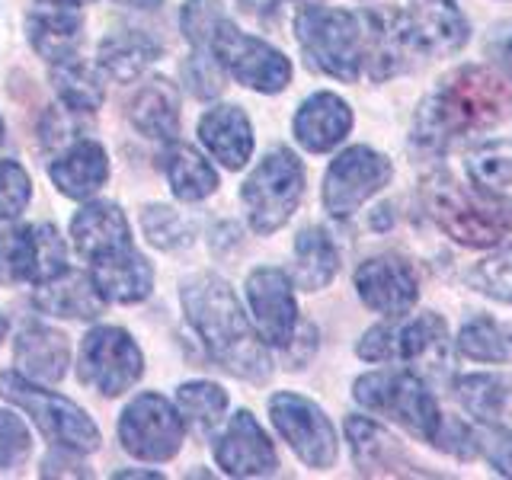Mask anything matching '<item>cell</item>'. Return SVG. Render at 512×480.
Instances as JSON below:
<instances>
[{
  "instance_id": "43",
  "label": "cell",
  "mask_w": 512,
  "mask_h": 480,
  "mask_svg": "<svg viewBox=\"0 0 512 480\" xmlns=\"http://www.w3.org/2000/svg\"><path fill=\"white\" fill-rule=\"evenodd\" d=\"M221 64L212 52H192L189 61L183 64V74H186V84L189 90L199 96V100H212L224 90L221 84Z\"/></svg>"
},
{
  "instance_id": "51",
  "label": "cell",
  "mask_w": 512,
  "mask_h": 480,
  "mask_svg": "<svg viewBox=\"0 0 512 480\" xmlns=\"http://www.w3.org/2000/svg\"><path fill=\"white\" fill-rule=\"evenodd\" d=\"M0 138H4V119H0Z\"/></svg>"
},
{
  "instance_id": "40",
  "label": "cell",
  "mask_w": 512,
  "mask_h": 480,
  "mask_svg": "<svg viewBox=\"0 0 512 480\" xmlns=\"http://www.w3.org/2000/svg\"><path fill=\"white\" fill-rule=\"evenodd\" d=\"M468 282L477 288V292H484L487 298L512 304V244L487 256L484 263H477L471 269Z\"/></svg>"
},
{
  "instance_id": "30",
  "label": "cell",
  "mask_w": 512,
  "mask_h": 480,
  "mask_svg": "<svg viewBox=\"0 0 512 480\" xmlns=\"http://www.w3.org/2000/svg\"><path fill=\"white\" fill-rule=\"evenodd\" d=\"M340 272V250L324 228H304L295 240V285L301 292H320Z\"/></svg>"
},
{
  "instance_id": "29",
  "label": "cell",
  "mask_w": 512,
  "mask_h": 480,
  "mask_svg": "<svg viewBox=\"0 0 512 480\" xmlns=\"http://www.w3.org/2000/svg\"><path fill=\"white\" fill-rule=\"evenodd\" d=\"M160 160H164V173H167L173 196L180 202H202L218 189L215 167L208 164L196 148H189V144L170 141V148Z\"/></svg>"
},
{
  "instance_id": "35",
  "label": "cell",
  "mask_w": 512,
  "mask_h": 480,
  "mask_svg": "<svg viewBox=\"0 0 512 480\" xmlns=\"http://www.w3.org/2000/svg\"><path fill=\"white\" fill-rule=\"evenodd\" d=\"M36 285V224L0 231V285Z\"/></svg>"
},
{
  "instance_id": "22",
  "label": "cell",
  "mask_w": 512,
  "mask_h": 480,
  "mask_svg": "<svg viewBox=\"0 0 512 480\" xmlns=\"http://www.w3.org/2000/svg\"><path fill=\"white\" fill-rule=\"evenodd\" d=\"M13 359L20 365V375L39 381V384H55L68 372L71 349L68 336L45 327V324H29L20 330L13 343Z\"/></svg>"
},
{
  "instance_id": "36",
  "label": "cell",
  "mask_w": 512,
  "mask_h": 480,
  "mask_svg": "<svg viewBox=\"0 0 512 480\" xmlns=\"http://www.w3.org/2000/svg\"><path fill=\"white\" fill-rule=\"evenodd\" d=\"M176 410L196 432H212L228 410V394L215 381H189L176 391Z\"/></svg>"
},
{
  "instance_id": "12",
  "label": "cell",
  "mask_w": 512,
  "mask_h": 480,
  "mask_svg": "<svg viewBox=\"0 0 512 480\" xmlns=\"http://www.w3.org/2000/svg\"><path fill=\"white\" fill-rule=\"evenodd\" d=\"M388 180H391L388 157L365 148V144L346 148L324 176V208L333 218L356 215L365 205V199H372L381 186H388Z\"/></svg>"
},
{
  "instance_id": "3",
  "label": "cell",
  "mask_w": 512,
  "mask_h": 480,
  "mask_svg": "<svg viewBox=\"0 0 512 480\" xmlns=\"http://www.w3.org/2000/svg\"><path fill=\"white\" fill-rule=\"evenodd\" d=\"M423 202L439 228L464 247H493L512 234V199L464 186L452 173H432L423 183Z\"/></svg>"
},
{
  "instance_id": "19",
  "label": "cell",
  "mask_w": 512,
  "mask_h": 480,
  "mask_svg": "<svg viewBox=\"0 0 512 480\" xmlns=\"http://www.w3.org/2000/svg\"><path fill=\"white\" fill-rule=\"evenodd\" d=\"M295 138L304 151L324 154L340 144L352 128V109L336 93H314L295 112Z\"/></svg>"
},
{
  "instance_id": "10",
  "label": "cell",
  "mask_w": 512,
  "mask_h": 480,
  "mask_svg": "<svg viewBox=\"0 0 512 480\" xmlns=\"http://www.w3.org/2000/svg\"><path fill=\"white\" fill-rule=\"evenodd\" d=\"M212 55L237 84L260 93H279L292 80V64L269 42L240 32L231 20H224L212 39Z\"/></svg>"
},
{
  "instance_id": "49",
  "label": "cell",
  "mask_w": 512,
  "mask_h": 480,
  "mask_svg": "<svg viewBox=\"0 0 512 480\" xmlns=\"http://www.w3.org/2000/svg\"><path fill=\"white\" fill-rule=\"evenodd\" d=\"M4 336H7V317L0 314V343H4Z\"/></svg>"
},
{
  "instance_id": "4",
  "label": "cell",
  "mask_w": 512,
  "mask_h": 480,
  "mask_svg": "<svg viewBox=\"0 0 512 480\" xmlns=\"http://www.w3.org/2000/svg\"><path fill=\"white\" fill-rule=\"evenodd\" d=\"M295 36L308 55V64L343 84H356L362 74L365 29L362 16L330 7H304L295 20Z\"/></svg>"
},
{
  "instance_id": "25",
  "label": "cell",
  "mask_w": 512,
  "mask_h": 480,
  "mask_svg": "<svg viewBox=\"0 0 512 480\" xmlns=\"http://www.w3.org/2000/svg\"><path fill=\"white\" fill-rule=\"evenodd\" d=\"M26 32L32 48L45 61H64L77 55V45L84 39V16L77 7H58V4H42L26 16Z\"/></svg>"
},
{
  "instance_id": "6",
  "label": "cell",
  "mask_w": 512,
  "mask_h": 480,
  "mask_svg": "<svg viewBox=\"0 0 512 480\" xmlns=\"http://www.w3.org/2000/svg\"><path fill=\"white\" fill-rule=\"evenodd\" d=\"M0 394L10 404L26 410L42 436L48 442H55L58 448H71L77 455H87L100 448V429H96L90 416L77 404H71L68 397L45 391L39 381H32L20 372H4L0 375Z\"/></svg>"
},
{
  "instance_id": "50",
  "label": "cell",
  "mask_w": 512,
  "mask_h": 480,
  "mask_svg": "<svg viewBox=\"0 0 512 480\" xmlns=\"http://www.w3.org/2000/svg\"><path fill=\"white\" fill-rule=\"evenodd\" d=\"M506 52H509V58H512V39H509V45H506Z\"/></svg>"
},
{
  "instance_id": "47",
  "label": "cell",
  "mask_w": 512,
  "mask_h": 480,
  "mask_svg": "<svg viewBox=\"0 0 512 480\" xmlns=\"http://www.w3.org/2000/svg\"><path fill=\"white\" fill-rule=\"evenodd\" d=\"M119 4H125V7H135V10H154L160 0H119Z\"/></svg>"
},
{
  "instance_id": "33",
  "label": "cell",
  "mask_w": 512,
  "mask_h": 480,
  "mask_svg": "<svg viewBox=\"0 0 512 480\" xmlns=\"http://www.w3.org/2000/svg\"><path fill=\"white\" fill-rule=\"evenodd\" d=\"M52 84L64 106L80 109V112H93L103 106V96H106L103 80L96 77V71H90L87 64H80L77 55L52 64Z\"/></svg>"
},
{
  "instance_id": "41",
  "label": "cell",
  "mask_w": 512,
  "mask_h": 480,
  "mask_svg": "<svg viewBox=\"0 0 512 480\" xmlns=\"http://www.w3.org/2000/svg\"><path fill=\"white\" fill-rule=\"evenodd\" d=\"M32 199V180L16 160H0V218H20Z\"/></svg>"
},
{
  "instance_id": "31",
  "label": "cell",
  "mask_w": 512,
  "mask_h": 480,
  "mask_svg": "<svg viewBox=\"0 0 512 480\" xmlns=\"http://www.w3.org/2000/svg\"><path fill=\"white\" fill-rule=\"evenodd\" d=\"M157 55H160V45L151 36H144L138 29H125L100 42L96 64H100V71H106L112 80H122L125 84V80H135Z\"/></svg>"
},
{
  "instance_id": "28",
  "label": "cell",
  "mask_w": 512,
  "mask_h": 480,
  "mask_svg": "<svg viewBox=\"0 0 512 480\" xmlns=\"http://www.w3.org/2000/svg\"><path fill=\"white\" fill-rule=\"evenodd\" d=\"M128 119L144 138L173 141L180 135V90L164 77L148 80L128 106Z\"/></svg>"
},
{
  "instance_id": "18",
  "label": "cell",
  "mask_w": 512,
  "mask_h": 480,
  "mask_svg": "<svg viewBox=\"0 0 512 480\" xmlns=\"http://www.w3.org/2000/svg\"><path fill=\"white\" fill-rule=\"evenodd\" d=\"M90 276L100 288V295L116 304H138L154 288V269L135 250V244L90 260Z\"/></svg>"
},
{
  "instance_id": "39",
  "label": "cell",
  "mask_w": 512,
  "mask_h": 480,
  "mask_svg": "<svg viewBox=\"0 0 512 480\" xmlns=\"http://www.w3.org/2000/svg\"><path fill=\"white\" fill-rule=\"evenodd\" d=\"M141 228H144V237H148L157 250H180V247H189V240H192V228L170 205L144 208Z\"/></svg>"
},
{
  "instance_id": "9",
  "label": "cell",
  "mask_w": 512,
  "mask_h": 480,
  "mask_svg": "<svg viewBox=\"0 0 512 480\" xmlns=\"http://www.w3.org/2000/svg\"><path fill=\"white\" fill-rule=\"evenodd\" d=\"M186 420L180 410H173L170 400L160 394H138L122 410L119 442L132 458L141 461H170L183 448Z\"/></svg>"
},
{
  "instance_id": "42",
  "label": "cell",
  "mask_w": 512,
  "mask_h": 480,
  "mask_svg": "<svg viewBox=\"0 0 512 480\" xmlns=\"http://www.w3.org/2000/svg\"><path fill=\"white\" fill-rule=\"evenodd\" d=\"M32 436L26 423L10 410H0V471H13L29 458Z\"/></svg>"
},
{
  "instance_id": "38",
  "label": "cell",
  "mask_w": 512,
  "mask_h": 480,
  "mask_svg": "<svg viewBox=\"0 0 512 480\" xmlns=\"http://www.w3.org/2000/svg\"><path fill=\"white\" fill-rule=\"evenodd\" d=\"M228 20L221 0H186L180 13V26L192 45V52H212V39L218 26Z\"/></svg>"
},
{
  "instance_id": "21",
  "label": "cell",
  "mask_w": 512,
  "mask_h": 480,
  "mask_svg": "<svg viewBox=\"0 0 512 480\" xmlns=\"http://www.w3.org/2000/svg\"><path fill=\"white\" fill-rule=\"evenodd\" d=\"M410 26L423 52L452 55L468 42L471 29L455 0H410Z\"/></svg>"
},
{
  "instance_id": "11",
  "label": "cell",
  "mask_w": 512,
  "mask_h": 480,
  "mask_svg": "<svg viewBox=\"0 0 512 480\" xmlns=\"http://www.w3.org/2000/svg\"><path fill=\"white\" fill-rule=\"evenodd\" d=\"M269 416H272V423H276L279 436L292 445V452L308 464V468H317V471L333 468L336 429L314 400L292 394V391L272 394Z\"/></svg>"
},
{
  "instance_id": "7",
  "label": "cell",
  "mask_w": 512,
  "mask_h": 480,
  "mask_svg": "<svg viewBox=\"0 0 512 480\" xmlns=\"http://www.w3.org/2000/svg\"><path fill=\"white\" fill-rule=\"evenodd\" d=\"M244 208L250 228L256 234H272L295 215V208L304 196V167L301 160L288 151H269L244 183Z\"/></svg>"
},
{
  "instance_id": "48",
  "label": "cell",
  "mask_w": 512,
  "mask_h": 480,
  "mask_svg": "<svg viewBox=\"0 0 512 480\" xmlns=\"http://www.w3.org/2000/svg\"><path fill=\"white\" fill-rule=\"evenodd\" d=\"M42 4H58V7H84L90 0H42Z\"/></svg>"
},
{
  "instance_id": "17",
  "label": "cell",
  "mask_w": 512,
  "mask_h": 480,
  "mask_svg": "<svg viewBox=\"0 0 512 480\" xmlns=\"http://www.w3.org/2000/svg\"><path fill=\"white\" fill-rule=\"evenodd\" d=\"M346 439L352 448V461L365 477H426V471L410 461L404 445L368 416H349Z\"/></svg>"
},
{
  "instance_id": "1",
  "label": "cell",
  "mask_w": 512,
  "mask_h": 480,
  "mask_svg": "<svg viewBox=\"0 0 512 480\" xmlns=\"http://www.w3.org/2000/svg\"><path fill=\"white\" fill-rule=\"evenodd\" d=\"M512 112V74L468 64L439 80L416 109L413 138L429 151H445L461 135L503 122Z\"/></svg>"
},
{
  "instance_id": "8",
  "label": "cell",
  "mask_w": 512,
  "mask_h": 480,
  "mask_svg": "<svg viewBox=\"0 0 512 480\" xmlns=\"http://www.w3.org/2000/svg\"><path fill=\"white\" fill-rule=\"evenodd\" d=\"M141 372L144 356L122 327H93L80 343L77 375L93 391L119 397L141 378Z\"/></svg>"
},
{
  "instance_id": "24",
  "label": "cell",
  "mask_w": 512,
  "mask_h": 480,
  "mask_svg": "<svg viewBox=\"0 0 512 480\" xmlns=\"http://www.w3.org/2000/svg\"><path fill=\"white\" fill-rule=\"evenodd\" d=\"M199 138L215 160L228 170H240L253 154V128L244 109L215 106L199 119Z\"/></svg>"
},
{
  "instance_id": "20",
  "label": "cell",
  "mask_w": 512,
  "mask_h": 480,
  "mask_svg": "<svg viewBox=\"0 0 512 480\" xmlns=\"http://www.w3.org/2000/svg\"><path fill=\"white\" fill-rule=\"evenodd\" d=\"M394 336V359H404L407 365H420L423 375L445 378L448 372V330L439 314H420L404 327H391Z\"/></svg>"
},
{
  "instance_id": "44",
  "label": "cell",
  "mask_w": 512,
  "mask_h": 480,
  "mask_svg": "<svg viewBox=\"0 0 512 480\" xmlns=\"http://www.w3.org/2000/svg\"><path fill=\"white\" fill-rule=\"evenodd\" d=\"M77 452H71V448H61V452L48 455L42 461V477H90V471L84 468L80 461H74Z\"/></svg>"
},
{
  "instance_id": "23",
  "label": "cell",
  "mask_w": 512,
  "mask_h": 480,
  "mask_svg": "<svg viewBox=\"0 0 512 480\" xmlns=\"http://www.w3.org/2000/svg\"><path fill=\"white\" fill-rule=\"evenodd\" d=\"M71 237L77 253L90 263L96 256H106L132 244V228H128V218L116 202H90L74 215Z\"/></svg>"
},
{
  "instance_id": "27",
  "label": "cell",
  "mask_w": 512,
  "mask_h": 480,
  "mask_svg": "<svg viewBox=\"0 0 512 480\" xmlns=\"http://www.w3.org/2000/svg\"><path fill=\"white\" fill-rule=\"evenodd\" d=\"M103 295L96 288L90 272H71L64 269L61 276L48 279L36 292V308L55 317L68 320H93L103 314Z\"/></svg>"
},
{
  "instance_id": "2",
  "label": "cell",
  "mask_w": 512,
  "mask_h": 480,
  "mask_svg": "<svg viewBox=\"0 0 512 480\" xmlns=\"http://www.w3.org/2000/svg\"><path fill=\"white\" fill-rule=\"evenodd\" d=\"M180 298L186 320L224 372L247 381H266L272 375V359L263 346V336H256L247 314L240 311L237 295L221 276L202 272V276L186 279Z\"/></svg>"
},
{
  "instance_id": "16",
  "label": "cell",
  "mask_w": 512,
  "mask_h": 480,
  "mask_svg": "<svg viewBox=\"0 0 512 480\" xmlns=\"http://www.w3.org/2000/svg\"><path fill=\"white\" fill-rule=\"evenodd\" d=\"M356 288L368 308L391 317H404L416 304V298H420L416 272L410 269V263L397 260V256L365 260L356 269Z\"/></svg>"
},
{
  "instance_id": "32",
  "label": "cell",
  "mask_w": 512,
  "mask_h": 480,
  "mask_svg": "<svg viewBox=\"0 0 512 480\" xmlns=\"http://www.w3.org/2000/svg\"><path fill=\"white\" fill-rule=\"evenodd\" d=\"M458 400L474 420L503 423L512 413V381L506 375H468L458 381Z\"/></svg>"
},
{
  "instance_id": "26",
  "label": "cell",
  "mask_w": 512,
  "mask_h": 480,
  "mask_svg": "<svg viewBox=\"0 0 512 480\" xmlns=\"http://www.w3.org/2000/svg\"><path fill=\"white\" fill-rule=\"evenodd\" d=\"M48 176L58 186L61 196L68 199H87L109 180V157L103 144L96 141H74L58 160L48 164Z\"/></svg>"
},
{
  "instance_id": "37",
  "label": "cell",
  "mask_w": 512,
  "mask_h": 480,
  "mask_svg": "<svg viewBox=\"0 0 512 480\" xmlns=\"http://www.w3.org/2000/svg\"><path fill=\"white\" fill-rule=\"evenodd\" d=\"M468 173L474 186L503 189L512 183V138L480 141L468 154Z\"/></svg>"
},
{
  "instance_id": "14",
  "label": "cell",
  "mask_w": 512,
  "mask_h": 480,
  "mask_svg": "<svg viewBox=\"0 0 512 480\" xmlns=\"http://www.w3.org/2000/svg\"><path fill=\"white\" fill-rule=\"evenodd\" d=\"M247 298L256 317L260 336L272 346L288 349L295 343V327H298V304L292 295V282L282 269L263 266L253 269L247 279Z\"/></svg>"
},
{
  "instance_id": "13",
  "label": "cell",
  "mask_w": 512,
  "mask_h": 480,
  "mask_svg": "<svg viewBox=\"0 0 512 480\" xmlns=\"http://www.w3.org/2000/svg\"><path fill=\"white\" fill-rule=\"evenodd\" d=\"M362 29H365L362 64L368 68V74H372V80H388V77L404 74L413 64L416 52H420L410 16L400 10L365 13Z\"/></svg>"
},
{
  "instance_id": "45",
  "label": "cell",
  "mask_w": 512,
  "mask_h": 480,
  "mask_svg": "<svg viewBox=\"0 0 512 480\" xmlns=\"http://www.w3.org/2000/svg\"><path fill=\"white\" fill-rule=\"evenodd\" d=\"M490 464L496 474L512 477V436H500L490 448Z\"/></svg>"
},
{
  "instance_id": "15",
  "label": "cell",
  "mask_w": 512,
  "mask_h": 480,
  "mask_svg": "<svg viewBox=\"0 0 512 480\" xmlns=\"http://www.w3.org/2000/svg\"><path fill=\"white\" fill-rule=\"evenodd\" d=\"M215 461L231 477H269L279 468L276 448L250 410H237L231 416L228 429L215 442Z\"/></svg>"
},
{
  "instance_id": "46",
  "label": "cell",
  "mask_w": 512,
  "mask_h": 480,
  "mask_svg": "<svg viewBox=\"0 0 512 480\" xmlns=\"http://www.w3.org/2000/svg\"><path fill=\"white\" fill-rule=\"evenodd\" d=\"M135 477H160V471H119L116 480H135Z\"/></svg>"
},
{
  "instance_id": "5",
  "label": "cell",
  "mask_w": 512,
  "mask_h": 480,
  "mask_svg": "<svg viewBox=\"0 0 512 480\" xmlns=\"http://www.w3.org/2000/svg\"><path fill=\"white\" fill-rule=\"evenodd\" d=\"M356 400L372 413L391 416L394 423L404 426L410 436L436 445L445 416L426 381L410 372H368L352 388Z\"/></svg>"
},
{
  "instance_id": "34",
  "label": "cell",
  "mask_w": 512,
  "mask_h": 480,
  "mask_svg": "<svg viewBox=\"0 0 512 480\" xmlns=\"http://www.w3.org/2000/svg\"><path fill=\"white\" fill-rule=\"evenodd\" d=\"M458 349L474 362H512V327L493 317H474L461 327Z\"/></svg>"
}]
</instances>
